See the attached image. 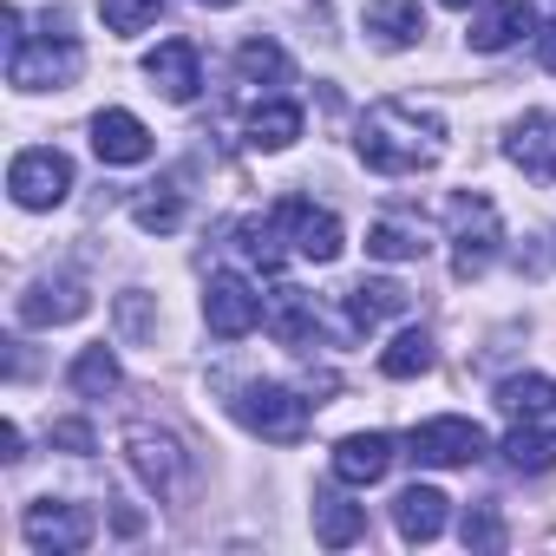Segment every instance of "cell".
Segmentation results:
<instances>
[{"mask_svg":"<svg viewBox=\"0 0 556 556\" xmlns=\"http://www.w3.org/2000/svg\"><path fill=\"white\" fill-rule=\"evenodd\" d=\"M361 164L380 177H419L445 157V118L413 105V99H380L361 118Z\"/></svg>","mask_w":556,"mask_h":556,"instance_id":"6da1fadb","label":"cell"},{"mask_svg":"<svg viewBox=\"0 0 556 556\" xmlns=\"http://www.w3.org/2000/svg\"><path fill=\"white\" fill-rule=\"evenodd\" d=\"M229 413H236L249 432L275 439V445H295V439L308 432V413H315V406H308L302 393H289V387H275V380H249V387H236Z\"/></svg>","mask_w":556,"mask_h":556,"instance_id":"7a4b0ae2","label":"cell"},{"mask_svg":"<svg viewBox=\"0 0 556 556\" xmlns=\"http://www.w3.org/2000/svg\"><path fill=\"white\" fill-rule=\"evenodd\" d=\"M497 242H504V223H497V203L491 197H452V275L471 282L497 262Z\"/></svg>","mask_w":556,"mask_h":556,"instance_id":"3957f363","label":"cell"},{"mask_svg":"<svg viewBox=\"0 0 556 556\" xmlns=\"http://www.w3.org/2000/svg\"><path fill=\"white\" fill-rule=\"evenodd\" d=\"M79 66H86V53L66 34H53V40H14L8 47V79L21 92H60V86L79 79Z\"/></svg>","mask_w":556,"mask_h":556,"instance_id":"277c9868","label":"cell"},{"mask_svg":"<svg viewBox=\"0 0 556 556\" xmlns=\"http://www.w3.org/2000/svg\"><path fill=\"white\" fill-rule=\"evenodd\" d=\"M8 190H14L21 210H53V203H66V190H73V157H66L60 144H27V151L8 164Z\"/></svg>","mask_w":556,"mask_h":556,"instance_id":"5b68a950","label":"cell"},{"mask_svg":"<svg viewBox=\"0 0 556 556\" xmlns=\"http://www.w3.org/2000/svg\"><path fill=\"white\" fill-rule=\"evenodd\" d=\"M125 458H131V471L157 491V497H177L184 491V478H190V452L177 445V432H164V426H125Z\"/></svg>","mask_w":556,"mask_h":556,"instance_id":"8992f818","label":"cell"},{"mask_svg":"<svg viewBox=\"0 0 556 556\" xmlns=\"http://www.w3.org/2000/svg\"><path fill=\"white\" fill-rule=\"evenodd\" d=\"M484 452H491V432H484L478 419H458V413H445V419H426V426H413V458H419V465L465 471V465H478Z\"/></svg>","mask_w":556,"mask_h":556,"instance_id":"52a82bcc","label":"cell"},{"mask_svg":"<svg viewBox=\"0 0 556 556\" xmlns=\"http://www.w3.org/2000/svg\"><path fill=\"white\" fill-rule=\"evenodd\" d=\"M268 315V302L255 295V282L249 275H210V289H203V321H210V334L216 341H242L255 321Z\"/></svg>","mask_w":556,"mask_h":556,"instance_id":"ba28073f","label":"cell"},{"mask_svg":"<svg viewBox=\"0 0 556 556\" xmlns=\"http://www.w3.org/2000/svg\"><path fill=\"white\" fill-rule=\"evenodd\" d=\"M275 223H282V236H289V249L302 255V262H334L341 255V216L334 210H315L308 197H282L275 203Z\"/></svg>","mask_w":556,"mask_h":556,"instance_id":"9c48e42d","label":"cell"},{"mask_svg":"<svg viewBox=\"0 0 556 556\" xmlns=\"http://www.w3.org/2000/svg\"><path fill=\"white\" fill-rule=\"evenodd\" d=\"M21 536L40 549V556H73V549H86L92 543V510L86 504H27V517H21Z\"/></svg>","mask_w":556,"mask_h":556,"instance_id":"30bf717a","label":"cell"},{"mask_svg":"<svg viewBox=\"0 0 556 556\" xmlns=\"http://www.w3.org/2000/svg\"><path fill=\"white\" fill-rule=\"evenodd\" d=\"M504 157L536 177V184H556V112H523L504 138Z\"/></svg>","mask_w":556,"mask_h":556,"instance_id":"8fae6325","label":"cell"},{"mask_svg":"<svg viewBox=\"0 0 556 556\" xmlns=\"http://www.w3.org/2000/svg\"><path fill=\"white\" fill-rule=\"evenodd\" d=\"M144 79H151L170 105H190L197 86H203V60H197L190 40H164L157 53H144Z\"/></svg>","mask_w":556,"mask_h":556,"instance_id":"7c38bea8","label":"cell"},{"mask_svg":"<svg viewBox=\"0 0 556 556\" xmlns=\"http://www.w3.org/2000/svg\"><path fill=\"white\" fill-rule=\"evenodd\" d=\"M86 308H92V295H86L79 275H60V282H34V289L21 295V321H27V328H60V321H79Z\"/></svg>","mask_w":556,"mask_h":556,"instance_id":"4fadbf2b","label":"cell"},{"mask_svg":"<svg viewBox=\"0 0 556 556\" xmlns=\"http://www.w3.org/2000/svg\"><path fill=\"white\" fill-rule=\"evenodd\" d=\"M536 27H543V21H536V0H491V8L471 21L465 40H471L478 53H504V47H517L523 34H536Z\"/></svg>","mask_w":556,"mask_h":556,"instance_id":"5bb4252c","label":"cell"},{"mask_svg":"<svg viewBox=\"0 0 556 556\" xmlns=\"http://www.w3.org/2000/svg\"><path fill=\"white\" fill-rule=\"evenodd\" d=\"M361 27L374 34V47L387 53H406L426 40V14H419V0H367L361 8Z\"/></svg>","mask_w":556,"mask_h":556,"instance_id":"9a60e30c","label":"cell"},{"mask_svg":"<svg viewBox=\"0 0 556 556\" xmlns=\"http://www.w3.org/2000/svg\"><path fill=\"white\" fill-rule=\"evenodd\" d=\"M92 151H99V164H144L151 157V131H144V118L105 105L92 118Z\"/></svg>","mask_w":556,"mask_h":556,"instance_id":"2e32d148","label":"cell"},{"mask_svg":"<svg viewBox=\"0 0 556 556\" xmlns=\"http://www.w3.org/2000/svg\"><path fill=\"white\" fill-rule=\"evenodd\" d=\"M393 471V439L387 432H348L334 445V478L341 484H380Z\"/></svg>","mask_w":556,"mask_h":556,"instance_id":"e0dca14e","label":"cell"},{"mask_svg":"<svg viewBox=\"0 0 556 556\" xmlns=\"http://www.w3.org/2000/svg\"><path fill=\"white\" fill-rule=\"evenodd\" d=\"M445 491L439 484H406L400 497H393V523H400V536L406 543H432L439 530H445Z\"/></svg>","mask_w":556,"mask_h":556,"instance_id":"ac0fdd59","label":"cell"},{"mask_svg":"<svg viewBox=\"0 0 556 556\" xmlns=\"http://www.w3.org/2000/svg\"><path fill=\"white\" fill-rule=\"evenodd\" d=\"M262 321H268V334L282 341V348H308V341L321 334V315H315V302H308L302 289H275Z\"/></svg>","mask_w":556,"mask_h":556,"instance_id":"d6986e66","label":"cell"},{"mask_svg":"<svg viewBox=\"0 0 556 556\" xmlns=\"http://www.w3.org/2000/svg\"><path fill=\"white\" fill-rule=\"evenodd\" d=\"M504 458H510V471H523V478H536V471H549L556 465V426H536V419H517L510 432H504V445H497Z\"/></svg>","mask_w":556,"mask_h":556,"instance_id":"ffe728a7","label":"cell"},{"mask_svg":"<svg viewBox=\"0 0 556 556\" xmlns=\"http://www.w3.org/2000/svg\"><path fill=\"white\" fill-rule=\"evenodd\" d=\"M295 138H302V105L268 99V105L249 112V151H289Z\"/></svg>","mask_w":556,"mask_h":556,"instance_id":"44dd1931","label":"cell"},{"mask_svg":"<svg viewBox=\"0 0 556 556\" xmlns=\"http://www.w3.org/2000/svg\"><path fill=\"white\" fill-rule=\"evenodd\" d=\"M66 380H73V393H79V400H105V393H118V387H125V367H118V354L99 341V348H79V361H73V374H66Z\"/></svg>","mask_w":556,"mask_h":556,"instance_id":"7402d4cb","label":"cell"},{"mask_svg":"<svg viewBox=\"0 0 556 556\" xmlns=\"http://www.w3.org/2000/svg\"><path fill=\"white\" fill-rule=\"evenodd\" d=\"M315 536L328 549H348L367 536V504H348V497H315Z\"/></svg>","mask_w":556,"mask_h":556,"instance_id":"603a6c76","label":"cell"},{"mask_svg":"<svg viewBox=\"0 0 556 556\" xmlns=\"http://www.w3.org/2000/svg\"><path fill=\"white\" fill-rule=\"evenodd\" d=\"M497 406H504L510 419H549V413H556V380H543V374H517V380L497 387Z\"/></svg>","mask_w":556,"mask_h":556,"instance_id":"cb8c5ba5","label":"cell"},{"mask_svg":"<svg viewBox=\"0 0 556 556\" xmlns=\"http://www.w3.org/2000/svg\"><path fill=\"white\" fill-rule=\"evenodd\" d=\"M380 374H387V380H419V374H432V334H426V328H400L393 348L380 354Z\"/></svg>","mask_w":556,"mask_h":556,"instance_id":"d4e9b609","label":"cell"},{"mask_svg":"<svg viewBox=\"0 0 556 556\" xmlns=\"http://www.w3.org/2000/svg\"><path fill=\"white\" fill-rule=\"evenodd\" d=\"M236 73H242L249 86H282V79H289V53L275 47L268 34H255V40L236 47Z\"/></svg>","mask_w":556,"mask_h":556,"instance_id":"484cf974","label":"cell"},{"mask_svg":"<svg viewBox=\"0 0 556 556\" xmlns=\"http://www.w3.org/2000/svg\"><path fill=\"white\" fill-rule=\"evenodd\" d=\"M387 315H406V289L400 282H361V289H348V321L354 328H374Z\"/></svg>","mask_w":556,"mask_h":556,"instance_id":"4316f807","label":"cell"},{"mask_svg":"<svg viewBox=\"0 0 556 556\" xmlns=\"http://www.w3.org/2000/svg\"><path fill=\"white\" fill-rule=\"evenodd\" d=\"M282 223H275V216H249V223H236V249L249 255V262H262V268H275V262H282Z\"/></svg>","mask_w":556,"mask_h":556,"instance_id":"83f0119b","label":"cell"},{"mask_svg":"<svg viewBox=\"0 0 556 556\" xmlns=\"http://www.w3.org/2000/svg\"><path fill=\"white\" fill-rule=\"evenodd\" d=\"M367 255H380V262H419L426 255V236L413 223H374L367 229Z\"/></svg>","mask_w":556,"mask_h":556,"instance_id":"f1b7e54d","label":"cell"},{"mask_svg":"<svg viewBox=\"0 0 556 556\" xmlns=\"http://www.w3.org/2000/svg\"><path fill=\"white\" fill-rule=\"evenodd\" d=\"M157 14H164V0H99V21H105V34H118V40L144 34Z\"/></svg>","mask_w":556,"mask_h":556,"instance_id":"f546056e","label":"cell"},{"mask_svg":"<svg viewBox=\"0 0 556 556\" xmlns=\"http://www.w3.org/2000/svg\"><path fill=\"white\" fill-rule=\"evenodd\" d=\"M131 223H138V229H151V236H170V229L184 223V203H177V190L138 197V203H131Z\"/></svg>","mask_w":556,"mask_h":556,"instance_id":"4dcf8cb0","label":"cell"},{"mask_svg":"<svg viewBox=\"0 0 556 556\" xmlns=\"http://www.w3.org/2000/svg\"><path fill=\"white\" fill-rule=\"evenodd\" d=\"M118 334L125 341H157V315H151V295L144 289H125L118 295Z\"/></svg>","mask_w":556,"mask_h":556,"instance_id":"1f68e13d","label":"cell"},{"mask_svg":"<svg viewBox=\"0 0 556 556\" xmlns=\"http://www.w3.org/2000/svg\"><path fill=\"white\" fill-rule=\"evenodd\" d=\"M465 549H504V523H497L491 504H478V510L465 517Z\"/></svg>","mask_w":556,"mask_h":556,"instance_id":"d6a6232c","label":"cell"},{"mask_svg":"<svg viewBox=\"0 0 556 556\" xmlns=\"http://www.w3.org/2000/svg\"><path fill=\"white\" fill-rule=\"evenodd\" d=\"M53 445H66V452H92V426H86V419H60V426H53Z\"/></svg>","mask_w":556,"mask_h":556,"instance_id":"836d02e7","label":"cell"},{"mask_svg":"<svg viewBox=\"0 0 556 556\" xmlns=\"http://www.w3.org/2000/svg\"><path fill=\"white\" fill-rule=\"evenodd\" d=\"M536 60H543V73H556V21L536 27Z\"/></svg>","mask_w":556,"mask_h":556,"instance_id":"e575fe53","label":"cell"},{"mask_svg":"<svg viewBox=\"0 0 556 556\" xmlns=\"http://www.w3.org/2000/svg\"><path fill=\"white\" fill-rule=\"evenodd\" d=\"M0 458H8V465H21L27 452H21V426L8 419V426H0Z\"/></svg>","mask_w":556,"mask_h":556,"instance_id":"d590c367","label":"cell"},{"mask_svg":"<svg viewBox=\"0 0 556 556\" xmlns=\"http://www.w3.org/2000/svg\"><path fill=\"white\" fill-rule=\"evenodd\" d=\"M197 8H236V0H197Z\"/></svg>","mask_w":556,"mask_h":556,"instance_id":"8d00e7d4","label":"cell"},{"mask_svg":"<svg viewBox=\"0 0 556 556\" xmlns=\"http://www.w3.org/2000/svg\"><path fill=\"white\" fill-rule=\"evenodd\" d=\"M439 8H458V14H465V8H471V0H439Z\"/></svg>","mask_w":556,"mask_h":556,"instance_id":"74e56055","label":"cell"}]
</instances>
